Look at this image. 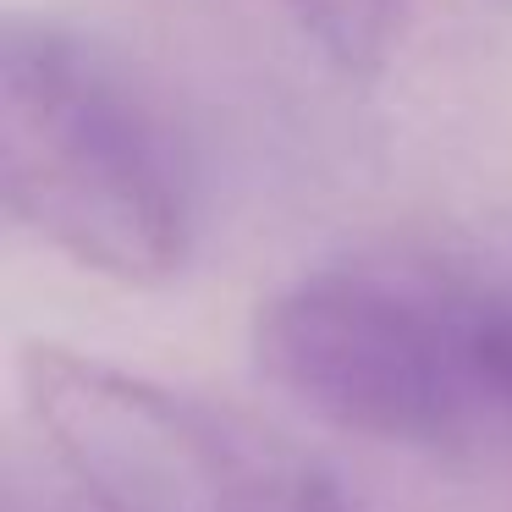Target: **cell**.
<instances>
[{"instance_id": "obj_1", "label": "cell", "mask_w": 512, "mask_h": 512, "mask_svg": "<svg viewBox=\"0 0 512 512\" xmlns=\"http://www.w3.org/2000/svg\"><path fill=\"white\" fill-rule=\"evenodd\" d=\"M0 199L17 226L127 287L177 276L193 177L166 105L100 34L45 12L0 28Z\"/></svg>"}, {"instance_id": "obj_2", "label": "cell", "mask_w": 512, "mask_h": 512, "mask_svg": "<svg viewBox=\"0 0 512 512\" xmlns=\"http://www.w3.org/2000/svg\"><path fill=\"white\" fill-rule=\"evenodd\" d=\"M485 276L424 248H358L276 287L254 358L292 402L408 452L485 441L474 320Z\"/></svg>"}, {"instance_id": "obj_3", "label": "cell", "mask_w": 512, "mask_h": 512, "mask_svg": "<svg viewBox=\"0 0 512 512\" xmlns=\"http://www.w3.org/2000/svg\"><path fill=\"white\" fill-rule=\"evenodd\" d=\"M23 402L83 512H358L270 424L111 358L28 347Z\"/></svg>"}, {"instance_id": "obj_4", "label": "cell", "mask_w": 512, "mask_h": 512, "mask_svg": "<svg viewBox=\"0 0 512 512\" xmlns=\"http://www.w3.org/2000/svg\"><path fill=\"white\" fill-rule=\"evenodd\" d=\"M287 12L342 72H375L397 39L402 0H287Z\"/></svg>"}, {"instance_id": "obj_5", "label": "cell", "mask_w": 512, "mask_h": 512, "mask_svg": "<svg viewBox=\"0 0 512 512\" xmlns=\"http://www.w3.org/2000/svg\"><path fill=\"white\" fill-rule=\"evenodd\" d=\"M474 380L479 408H485V435L512 441V281H485L474 320Z\"/></svg>"}, {"instance_id": "obj_6", "label": "cell", "mask_w": 512, "mask_h": 512, "mask_svg": "<svg viewBox=\"0 0 512 512\" xmlns=\"http://www.w3.org/2000/svg\"><path fill=\"white\" fill-rule=\"evenodd\" d=\"M0 512H83V507L67 496V485L56 474L34 479L23 463H12L6 468V501H0Z\"/></svg>"}]
</instances>
